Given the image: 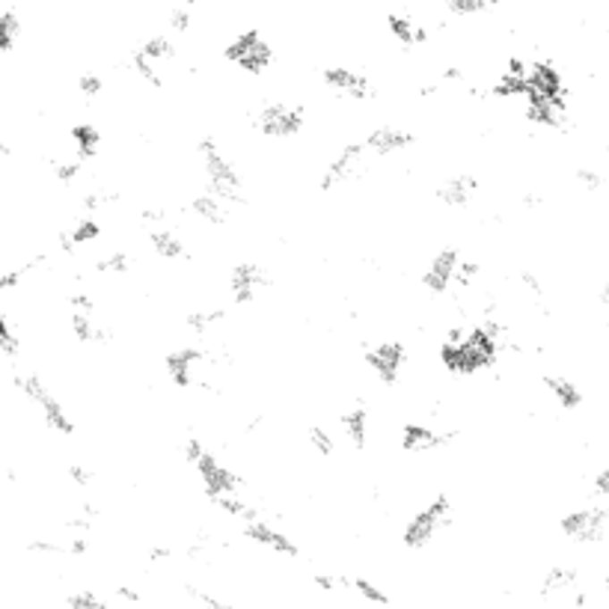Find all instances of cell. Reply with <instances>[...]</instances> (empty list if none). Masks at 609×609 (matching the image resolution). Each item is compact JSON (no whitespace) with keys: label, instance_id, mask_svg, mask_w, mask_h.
<instances>
[{"label":"cell","instance_id":"6da1fadb","mask_svg":"<svg viewBox=\"0 0 609 609\" xmlns=\"http://www.w3.org/2000/svg\"><path fill=\"white\" fill-rule=\"evenodd\" d=\"M449 514H452V503L446 496H435V500L422 505V509L410 518V523L404 526V535H402L404 544L413 550L428 547V544L449 526Z\"/></svg>","mask_w":609,"mask_h":609},{"label":"cell","instance_id":"7a4b0ae2","mask_svg":"<svg viewBox=\"0 0 609 609\" xmlns=\"http://www.w3.org/2000/svg\"><path fill=\"white\" fill-rule=\"evenodd\" d=\"M226 60H233L238 69L259 75V72H265L267 66H271L274 48L262 39V33L256 30V27H247V30H241L233 42H229Z\"/></svg>","mask_w":609,"mask_h":609},{"label":"cell","instance_id":"3957f363","mask_svg":"<svg viewBox=\"0 0 609 609\" xmlns=\"http://www.w3.org/2000/svg\"><path fill=\"white\" fill-rule=\"evenodd\" d=\"M256 128L274 140H289V137H298L303 131V110L285 105V101H274L256 114Z\"/></svg>","mask_w":609,"mask_h":609},{"label":"cell","instance_id":"277c9868","mask_svg":"<svg viewBox=\"0 0 609 609\" xmlns=\"http://www.w3.org/2000/svg\"><path fill=\"white\" fill-rule=\"evenodd\" d=\"M606 509L592 505V509H577L562 518V532L574 544H601L606 532Z\"/></svg>","mask_w":609,"mask_h":609},{"label":"cell","instance_id":"5b68a950","mask_svg":"<svg viewBox=\"0 0 609 609\" xmlns=\"http://www.w3.org/2000/svg\"><path fill=\"white\" fill-rule=\"evenodd\" d=\"M366 363L381 381L393 384L404 366V345L395 343V339H384V343H377L375 348L366 351Z\"/></svg>","mask_w":609,"mask_h":609},{"label":"cell","instance_id":"8992f818","mask_svg":"<svg viewBox=\"0 0 609 609\" xmlns=\"http://www.w3.org/2000/svg\"><path fill=\"white\" fill-rule=\"evenodd\" d=\"M325 84L339 92V96H351V98H372L375 96V84L368 80L363 72H354L348 66H327L325 69Z\"/></svg>","mask_w":609,"mask_h":609},{"label":"cell","instance_id":"52a82bcc","mask_svg":"<svg viewBox=\"0 0 609 609\" xmlns=\"http://www.w3.org/2000/svg\"><path fill=\"white\" fill-rule=\"evenodd\" d=\"M410 143H413V134L408 128L377 125L375 131L366 137L363 149H366V155H375V158H390V155H399L402 149H408Z\"/></svg>","mask_w":609,"mask_h":609},{"label":"cell","instance_id":"ba28073f","mask_svg":"<svg viewBox=\"0 0 609 609\" xmlns=\"http://www.w3.org/2000/svg\"><path fill=\"white\" fill-rule=\"evenodd\" d=\"M458 253L455 250H440L435 259L428 262L426 274H422V283L428 285L435 294H443L452 289V276H455V267H458Z\"/></svg>","mask_w":609,"mask_h":609},{"label":"cell","instance_id":"9c48e42d","mask_svg":"<svg viewBox=\"0 0 609 609\" xmlns=\"http://www.w3.org/2000/svg\"><path fill=\"white\" fill-rule=\"evenodd\" d=\"M69 146H72V155L80 161V164H87L92 155L98 152V146H101V131H98V125L96 123H89V119H84V123H75V125H69Z\"/></svg>","mask_w":609,"mask_h":609},{"label":"cell","instance_id":"30bf717a","mask_svg":"<svg viewBox=\"0 0 609 609\" xmlns=\"http://www.w3.org/2000/svg\"><path fill=\"white\" fill-rule=\"evenodd\" d=\"M343 431L345 437L354 443L357 449H363L368 443V435H372V422H368V408L363 404H354L343 413Z\"/></svg>","mask_w":609,"mask_h":609},{"label":"cell","instance_id":"8fae6325","mask_svg":"<svg viewBox=\"0 0 609 609\" xmlns=\"http://www.w3.org/2000/svg\"><path fill=\"white\" fill-rule=\"evenodd\" d=\"M476 193V179L469 173H458V175H449L446 182H443L440 188V199L446 202V206H467L469 199H473Z\"/></svg>","mask_w":609,"mask_h":609},{"label":"cell","instance_id":"7c38bea8","mask_svg":"<svg viewBox=\"0 0 609 609\" xmlns=\"http://www.w3.org/2000/svg\"><path fill=\"white\" fill-rule=\"evenodd\" d=\"M149 244H152V250L161 256V259H167V262H175V259H182L184 256V238L179 233H173V229H164V226H155L152 233H149Z\"/></svg>","mask_w":609,"mask_h":609},{"label":"cell","instance_id":"4fadbf2b","mask_svg":"<svg viewBox=\"0 0 609 609\" xmlns=\"http://www.w3.org/2000/svg\"><path fill=\"white\" fill-rule=\"evenodd\" d=\"M544 386L550 390V395L556 399V404H562V408H568V410H574L583 404V393H579V386L574 381H568V377H547L544 381Z\"/></svg>","mask_w":609,"mask_h":609},{"label":"cell","instance_id":"5bb4252c","mask_svg":"<svg viewBox=\"0 0 609 609\" xmlns=\"http://www.w3.org/2000/svg\"><path fill=\"white\" fill-rule=\"evenodd\" d=\"M78 89H80V96L96 98V96H101V89H105V80H101L98 72H84V75L78 78Z\"/></svg>","mask_w":609,"mask_h":609},{"label":"cell","instance_id":"9a60e30c","mask_svg":"<svg viewBox=\"0 0 609 609\" xmlns=\"http://www.w3.org/2000/svg\"><path fill=\"white\" fill-rule=\"evenodd\" d=\"M309 446L318 452V455H330L334 452V437L327 435V428H309Z\"/></svg>","mask_w":609,"mask_h":609},{"label":"cell","instance_id":"2e32d148","mask_svg":"<svg viewBox=\"0 0 609 609\" xmlns=\"http://www.w3.org/2000/svg\"><path fill=\"white\" fill-rule=\"evenodd\" d=\"M577 182L583 184V188H588V190H601L604 175L597 173V170H592V167H579L577 170Z\"/></svg>","mask_w":609,"mask_h":609},{"label":"cell","instance_id":"e0dca14e","mask_svg":"<svg viewBox=\"0 0 609 609\" xmlns=\"http://www.w3.org/2000/svg\"><path fill=\"white\" fill-rule=\"evenodd\" d=\"M595 494L609 500V469H601V473L595 476Z\"/></svg>","mask_w":609,"mask_h":609},{"label":"cell","instance_id":"ac0fdd59","mask_svg":"<svg viewBox=\"0 0 609 609\" xmlns=\"http://www.w3.org/2000/svg\"><path fill=\"white\" fill-rule=\"evenodd\" d=\"M601 303H604V307H609V283L604 285V292H601Z\"/></svg>","mask_w":609,"mask_h":609},{"label":"cell","instance_id":"d6986e66","mask_svg":"<svg viewBox=\"0 0 609 609\" xmlns=\"http://www.w3.org/2000/svg\"><path fill=\"white\" fill-rule=\"evenodd\" d=\"M604 588H606V592H609V574L604 577Z\"/></svg>","mask_w":609,"mask_h":609},{"label":"cell","instance_id":"ffe728a7","mask_svg":"<svg viewBox=\"0 0 609 609\" xmlns=\"http://www.w3.org/2000/svg\"><path fill=\"white\" fill-rule=\"evenodd\" d=\"M606 155H609V143H606Z\"/></svg>","mask_w":609,"mask_h":609},{"label":"cell","instance_id":"44dd1931","mask_svg":"<svg viewBox=\"0 0 609 609\" xmlns=\"http://www.w3.org/2000/svg\"><path fill=\"white\" fill-rule=\"evenodd\" d=\"M606 36H609V30H606Z\"/></svg>","mask_w":609,"mask_h":609}]
</instances>
